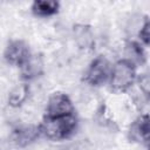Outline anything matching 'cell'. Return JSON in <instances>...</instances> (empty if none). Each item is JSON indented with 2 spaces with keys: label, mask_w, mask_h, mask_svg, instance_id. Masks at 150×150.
I'll use <instances>...</instances> for the list:
<instances>
[{
  "label": "cell",
  "mask_w": 150,
  "mask_h": 150,
  "mask_svg": "<svg viewBox=\"0 0 150 150\" xmlns=\"http://www.w3.org/2000/svg\"><path fill=\"white\" fill-rule=\"evenodd\" d=\"M39 125L41 136L50 141H64L76 132L79 118L75 114L62 117H43Z\"/></svg>",
  "instance_id": "obj_1"
},
{
  "label": "cell",
  "mask_w": 150,
  "mask_h": 150,
  "mask_svg": "<svg viewBox=\"0 0 150 150\" xmlns=\"http://www.w3.org/2000/svg\"><path fill=\"white\" fill-rule=\"evenodd\" d=\"M137 67L129 60L122 57L111 66L108 80L109 88L115 94H124L129 91L136 82Z\"/></svg>",
  "instance_id": "obj_2"
},
{
  "label": "cell",
  "mask_w": 150,
  "mask_h": 150,
  "mask_svg": "<svg viewBox=\"0 0 150 150\" xmlns=\"http://www.w3.org/2000/svg\"><path fill=\"white\" fill-rule=\"evenodd\" d=\"M111 66L112 64L104 55L95 56L84 70L82 79L83 82L94 88L102 87L103 84L108 83L111 71Z\"/></svg>",
  "instance_id": "obj_3"
},
{
  "label": "cell",
  "mask_w": 150,
  "mask_h": 150,
  "mask_svg": "<svg viewBox=\"0 0 150 150\" xmlns=\"http://www.w3.org/2000/svg\"><path fill=\"white\" fill-rule=\"evenodd\" d=\"M75 114V107L71 98L62 91H54L49 95L43 117H62Z\"/></svg>",
  "instance_id": "obj_4"
},
{
  "label": "cell",
  "mask_w": 150,
  "mask_h": 150,
  "mask_svg": "<svg viewBox=\"0 0 150 150\" xmlns=\"http://www.w3.org/2000/svg\"><path fill=\"white\" fill-rule=\"evenodd\" d=\"M32 54L28 43L21 39L9 40L4 49V59L5 61L13 67L20 68L26 60Z\"/></svg>",
  "instance_id": "obj_5"
},
{
  "label": "cell",
  "mask_w": 150,
  "mask_h": 150,
  "mask_svg": "<svg viewBox=\"0 0 150 150\" xmlns=\"http://www.w3.org/2000/svg\"><path fill=\"white\" fill-rule=\"evenodd\" d=\"M149 134H150L149 115L146 112H144V114L138 115L129 125L128 138L130 142L148 146L149 145Z\"/></svg>",
  "instance_id": "obj_6"
},
{
  "label": "cell",
  "mask_w": 150,
  "mask_h": 150,
  "mask_svg": "<svg viewBox=\"0 0 150 150\" xmlns=\"http://www.w3.org/2000/svg\"><path fill=\"white\" fill-rule=\"evenodd\" d=\"M41 137L40 125L38 124H23L18 125L12 130L11 141L19 148H25L33 144Z\"/></svg>",
  "instance_id": "obj_7"
},
{
  "label": "cell",
  "mask_w": 150,
  "mask_h": 150,
  "mask_svg": "<svg viewBox=\"0 0 150 150\" xmlns=\"http://www.w3.org/2000/svg\"><path fill=\"white\" fill-rule=\"evenodd\" d=\"M20 69V77L22 82H29L38 77H40L45 71V62L41 55L39 54H30L26 62L19 68Z\"/></svg>",
  "instance_id": "obj_8"
},
{
  "label": "cell",
  "mask_w": 150,
  "mask_h": 150,
  "mask_svg": "<svg viewBox=\"0 0 150 150\" xmlns=\"http://www.w3.org/2000/svg\"><path fill=\"white\" fill-rule=\"evenodd\" d=\"M73 35H74L75 42L80 49H82L84 52H90L94 49L95 39H94V32L90 26L84 25V23L74 25Z\"/></svg>",
  "instance_id": "obj_9"
},
{
  "label": "cell",
  "mask_w": 150,
  "mask_h": 150,
  "mask_svg": "<svg viewBox=\"0 0 150 150\" xmlns=\"http://www.w3.org/2000/svg\"><path fill=\"white\" fill-rule=\"evenodd\" d=\"M60 2L54 0H35L30 5V12L38 18H52L60 11Z\"/></svg>",
  "instance_id": "obj_10"
},
{
  "label": "cell",
  "mask_w": 150,
  "mask_h": 150,
  "mask_svg": "<svg viewBox=\"0 0 150 150\" xmlns=\"http://www.w3.org/2000/svg\"><path fill=\"white\" fill-rule=\"evenodd\" d=\"M124 50H125L124 59L129 60L136 67L143 66L145 63V61H146L145 47L143 45H141L137 40H128L125 42Z\"/></svg>",
  "instance_id": "obj_11"
},
{
  "label": "cell",
  "mask_w": 150,
  "mask_h": 150,
  "mask_svg": "<svg viewBox=\"0 0 150 150\" xmlns=\"http://www.w3.org/2000/svg\"><path fill=\"white\" fill-rule=\"evenodd\" d=\"M29 97V84L27 82H20L15 84L8 93L7 103L12 108H20L27 102Z\"/></svg>",
  "instance_id": "obj_12"
},
{
  "label": "cell",
  "mask_w": 150,
  "mask_h": 150,
  "mask_svg": "<svg viewBox=\"0 0 150 150\" xmlns=\"http://www.w3.org/2000/svg\"><path fill=\"white\" fill-rule=\"evenodd\" d=\"M96 121L100 125H102L104 128H110V129H116V130L118 129L117 123L114 120L112 112L104 103L101 104L96 111Z\"/></svg>",
  "instance_id": "obj_13"
},
{
  "label": "cell",
  "mask_w": 150,
  "mask_h": 150,
  "mask_svg": "<svg viewBox=\"0 0 150 150\" xmlns=\"http://www.w3.org/2000/svg\"><path fill=\"white\" fill-rule=\"evenodd\" d=\"M137 41L145 48H148L150 45V20L146 15L141 21V26L137 30Z\"/></svg>",
  "instance_id": "obj_14"
},
{
  "label": "cell",
  "mask_w": 150,
  "mask_h": 150,
  "mask_svg": "<svg viewBox=\"0 0 150 150\" xmlns=\"http://www.w3.org/2000/svg\"><path fill=\"white\" fill-rule=\"evenodd\" d=\"M138 86V89L142 94V96L145 98V101L149 100V94H150V77L148 73H142V74H137L136 77V82Z\"/></svg>",
  "instance_id": "obj_15"
}]
</instances>
